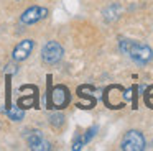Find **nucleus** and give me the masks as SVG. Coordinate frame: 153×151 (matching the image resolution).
Listing matches in <instances>:
<instances>
[{"instance_id":"obj_8","label":"nucleus","mask_w":153,"mask_h":151,"mask_svg":"<svg viewBox=\"0 0 153 151\" xmlns=\"http://www.w3.org/2000/svg\"><path fill=\"white\" fill-rule=\"evenodd\" d=\"M96 133H97V127L94 125V127H91L89 130H86L82 135H79V136L74 140V143H73V150L74 151H77V150H82L84 146H86L87 143H89L91 140H92L94 136H96Z\"/></svg>"},{"instance_id":"obj_2","label":"nucleus","mask_w":153,"mask_h":151,"mask_svg":"<svg viewBox=\"0 0 153 151\" xmlns=\"http://www.w3.org/2000/svg\"><path fill=\"white\" fill-rule=\"evenodd\" d=\"M71 100V94L69 89L66 85H54L53 90L50 92V98H48V105L50 108H56V110H63L68 107Z\"/></svg>"},{"instance_id":"obj_10","label":"nucleus","mask_w":153,"mask_h":151,"mask_svg":"<svg viewBox=\"0 0 153 151\" xmlns=\"http://www.w3.org/2000/svg\"><path fill=\"white\" fill-rule=\"evenodd\" d=\"M64 121H66V118H64V115L59 113V112L50 115V125H51V127H54V128H61L64 125Z\"/></svg>"},{"instance_id":"obj_3","label":"nucleus","mask_w":153,"mask_h":151,"mask_svg":"<svg viewBox=\"0 0 153 151\" xmlns=\"http://www.w3.org/2000/svg\"><path fill=\"white\" fill-rule=\"evenodd\" d=\"M120 148L123 151H143L145 150V138L138 130H130L123 135Z\"/></svg>"},{"instance_id":"obj_9","label":"nucleus","mask_w":153,"mask_h":151,"mask_svg":"<svg viewBox=\"0 0 153 151\" xmlns=\"http://www.w3.org/2000/svg\"><path fill=\"white\" fill-rule=\"evenodd\" d=\"M7 115H8V118H10V120L20 121V120H23V117H25V110L18 108L17 105H10V107H8V110H7Z\"/></svg>"},{"instance_id":"obj_5","label":"nucleus","mask_w":153,"mask_h":151,"mask_svg":"<svg viewBox=\"0 0 153 151\" xmlns=\"http://www.w3.org/2000/svg\"><path fill=\"white\" fill-rule=\"evenodd\" d=\"M46 15H48V8L33 5V7L27 8L23 13H22L20 20H22V23H25V25H35V23H38L40 20H43Z\"/></svg>"},{"instance_id":"obj_1","label":"nucleus","mask_w":153,"mask_h":151,"mask_svg":"<svg viewBox=\"0 0 153 151\" xmlns=\"http://www.w3.org/2000/svg\"><path fill=\"white\" fill-rule=\"evenodd\" d=\"M119 48L123 54L130 56L135 62L138 64H146L153 59V51L148 44H143V43L133 41V39H127L122 38L119 41Z\"/></svg>"},{"instance_id":"obj_4","label":"nucleus","mask_w":153,"mask_h":151,"mask_svg":"<svg viewBox=\"0 0 153 151\" xmlns=\"http://www.w3.org/2000/svg\"><path fill=\"white\" fill-rule=\"evenodd\" d=\"M64 56V48L58 41H50L45 44V48L41 49V59L46 64H56L63 59Z\"/></svg>"},{"instance_id":"obj_6","label":"nucleus","mask_w":153,"mask_h":151,"mask_svg":"<svg viewBox=\"0 0 153 151\" xmlns=\"http://www.w3.org/2000/svg\"><path fill=\"white\" fill-rule=\"evenodd\" d=\"M27 141H28V146L30 150L33 151H50L51 150V143L48 140H45L41 131H33L27 136Z\"/></svg>"},{"instance_id":"obj_7","label":"nucleus","mask_w":153,"mask_h":151,"mask_svg":"<svg viewBox=\"0 0 153 151\" xmlns=\"http://www.w3.org/2000/svg\"><path fill=\"white\" fill-rule=\"evenodd\" d=\"M31 49H33V39H23V41H20L15 46L13 53H12V58L15 61H25L31 54Z\"/></svg>"}]
</instances>
